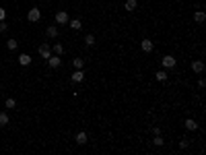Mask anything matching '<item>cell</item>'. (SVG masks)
Masks as SVG:
<instances>
[{
  "label": "cell",
  "instance_id": "1",
  "mask_svg": "<svg viewBox=\"0 0 206 155\" xmlns=\"http://www.w3.org/2000/svg\"><path fill=\"white\" fill-rule=\"evenodd\" d=\"M27 19L31 21V23H37V21L41 19V13H39V8H29V15H27Z\"/></svg>",
  "mask_w": 206,
  "mask_h": 155
},
{
  "label": "cell",
  "instance_id": "2",
  "mask_svg": "<svg viewBox=\"0 0 206 155\" xmlns=\"http://www.w3.org/2000/svg\"><path fill=\"white\" fill-rule=\"evenodd\" d=\"M39 56L44 58V60H48L49 56H52V48H49L48 44H41L39 45Z\"/></svg>",
  "mask_w": 206,
  "mask_h": 155
},
{
  "label": "cell",
  "instance_id": "3",
  "mask_svg": "<svg viewBox=\"0 0 206 155\" xmlns=\"http://www.w3.org/2000/svg\"><path fill=\"white\" fill-rule=\"evenodd\" d=\"M161 64L165 66V68H173V66H175V58H173V56H163Z\"/></svg>",
  "mask_w": 206,
  "mask_h": 155
},
{
  "label": "cell",
  "instance_id": "4",
  "mask_svg": "<svg viewBox=\"0 0 206 155\" xmlns=\"http://www.w3.org/2000/svg\"><path fill=\"white\" fill-rule=\"evenodd\" d=\"M56 23H62V25H66V23H68V13H64V10L56 13Z\"/></svg>",
  "mask_w": 206,
  "mask_h": 155
},
{
  "label": "cell",
  "instance_id": "5",
  "mask_svg": "<svg viewBox=\"0 0 206 155\" xmlns=\"http://www.w3.org/2000/svg\"><path fill=\"white\" fill-rule=\"evenodd\" d=\"M48 64H49V68H58V66L62 64V60H60V56H49Z\"/></svg>",
  "mask_w": 206,
  "mask_h": 155
},
{
  "label": "cell",
  "instance_id": "6",
  "mask_svg": "<svg viewBox=\"0 0 206 155\" xmlns=\"http://www.w3.org/2000/svg\"><path fill=\"white\" fill-rule=\"evenodd\" d=\"M140 48H142V52H152L155 44H152L151 40H142V41H140Z\"/></svg>",
  "mask_w": 206,
  "mask_h": 155
},
{
  "label": "cell",
  "instance_id": "7",
  "mask_svg": "<svg viewBox=\"0 0 206 155\" xmlns=\"http://www.w3.org/2000/svg\"><path fill=\"white\" fill-rule=\"evenodd\" d=\"M192 70H194V72H204V62L202 60L192 62Z\"/></svg>",
  "mask_w": 206,
  "mask_h": 155
},
{
  "label": "cell",
  "instance_id": "8",
  "mask_svg": "<svg viewBox=\"0 0 206 155\" xmlns=\"http://www.w3.org/2000/svg\"><path fill=\"white\" fill-rule=\"evenodd\" d=\"M83 79H85V72L80 68H76V72H72V81H74V83H80Z\"/></svg>",
  "mask_w": 206,
  "mask_h": 155
},
{
  "label": "cell",
  "instance_id": "9",
  "mask_svg": "<svg viewBox=\"0 0 206 155\" xmlns=\"http://www.w3.org/2000/svg\"><path fill=\"white\" fill-rule=\"evenodd\" d=\"M87 141H89L87 132H76V143H79V145H85Z\"/></svg>",
  "mask_w": 206,
  "mask_h": 155
},
{
  "label": "cell",
  "instance_id": "10",
  "mask_svg": "<svg viewBox=\"0 0 206 155\" xmlns=\"http://www.w3.org/2000/svg\"><path fill=\"white\" fill-rule=\"evenodd\" d=\"M19 62H21L23 66H29V64H31V56H29V54H21V56H19Z\"/></svg>",
  "mask_w": 206,
  "mask_h": 155
},
{
  "label": "cell",
  "instance_id": "11",
  "mask_svg": "<svg viewBox=\"0 0 206 155\" xmlns=\"http://www.w3.org/2000/svg\"><path fill=\"white\" fill-rule=\"evenodd\" d=\"M194 21H196V23H204V21H206V15L202 13V10H198V13H194Z\"/></svg>",
  "mask_w": 206,
  "mask_h": 155
},
{
  "label": "cell",
  "instance_id": "12",
  "mask_svg": "<svg viewBox=\"0 0 206 155\" xmlns=\"http://www.w3.org/2000/svg\"><path fill=\"white\" fill-rule=\"evenodd\" d=\"M136 6H138V2H136V0H126V10H128V13H132V10L136 8Z\"/></svg>",
  "mask_w": 206,
  "mask_h": 155
},
{
  "label": "cell",
  "instance_id": "13",
  "mask_svg": "<svg viewBox=\"0 0 206 155\" xmlns=\"http://www.w3.org/2000/svg\"><path fill=\"white\" fill-rule=\"evenodd\" d=\"M45 33H48V37H56V35H58V27H56V25L48 27V29H45Z\"/></svg>",
  "mask_w": 206,
  "mask_h": 155
},
{
  "label": "cell",
  "instance_id": "14",
  "mask_svg": "<svg viewBox=\"0 0 206 155\" xmlns=\"http://www.w3.org/2000/svg\"><path fill=\"white\" fill-rule=\"evenodd\" d=\"M186 128L188 130H196L198 128V122H194L192 118H188V120H186Z\"/></svg>",
  "mask_w": 206,
  "mask_h": 155
},
{
  "label": "cell",
  "instance_id": "15",
  "mask_svg": "<svg viewBox=\"0 0 206 155\" xmlns=\"http://www.w3.org/2000/svg\"><path fill=\"white\" fill-rule=\"evenodd\" d=\"M68 25L72 27V29H80V27H83V23H80L79 19H74V21H68Z\"/></svg>",
  "mask_w": 206,
  "mask_h": 155
},
{
  "label": "cell",
  "instance_id": "16",
  "mask_svg": "<svg viewBox=\"0 0 206 155\" xmlns=\"http://www.w3.org/2000/svg\"><path fill=\"white\" fill-rule=\"evenodd\" d=\"M72 64H74V68H83V66H85V60H83V58H74Z\"/></svg>",
  "mask_w": 206,
  "mask_h": 155
},
{
  "label": "cell",
  "instance_id": "17",
  "mask_svg": "<svg viewBox=\"0 0 206 155\" xmlns=\"http://www.w3.org/2000/svg\"><path fill=\"white\" fill-rule=\"evenodd\" d=\"M6 124H8V116L4 112H0V126H6Z\"/></svg>",
  "mask_w": 206,
  "mask_h": 155
},
{
  "label": "cell",
  "instance_id": "18",
  "mask_svg": "<svg viewBox=\"0 0 206 155\" xmlns=\"http://www.w3.org/2000/svg\"><path fill=\"white\" fill-rule=\"evenodd\" d=\"M85 44H87V45H95V35L89 33L87 37H85Z\"/></svg>",
  "mask_w": 206,
  "mask_h": 155
},
{
  "label": "cell",
  "instance_id": "19",
  "mask_svg": "<svg viewBox=\"0 0 206 155\" xmlns=\"http://www.w3.org/2000/svg\"><path fill=\"white\" fill-rule=\"evenodd\" d=\"M17 45H19L17 40H8V41H6V48H8V50H17Z\"/></svg>",
  "mask_w": 206,
  "mask_h": 155
},
{
  "label": "cell",
  "instance_id": "20",
  "mask_svg": "<svg viewBox=\"0 0 206 155\" xmlns=\"http://www.w3.org/2000/svg\"><path fill=\"white\" fill-rule=\"evenodd\" d=\"M54 54H58V56L64 54V45H62V44H56V45H54Z\"/></svg>",
  "mask_w": 206,
  "mask_h": 155
},
{
  "label": "cell",
  "instance_id": "21",
  "mask_svg": "<svg viewBox=\"0 0 206 155\" xmlns=\"http://www.w3.org/2000/svg\"><path fill=\"white\" fill-rule=\"evenodd\" d=\"M4 105H6V108H8V110H13V108H15V105H17V101L13 99V97H8V99H6V104H4Z\"/></svg>",
  "mask_w": 206,
  "mask_h": 155
},
{
  "label": "cell",
  "instance_id": "22",
  "mask_svg": "<svg viewBox=\"0 0 206 155\" xmlns=\"http://www.w3.org/2000/svg\"><path fill=\"white\" fill-rule=\"evenodd\" d=\"M152 145H157V147H161V145H163V139H161V135H155V139H152Z\"/></svg>",
  "mask_w": 206,
  "mask_h": 155
},
{
  "label": "cell",
  "instance_id": "23",
  "mask_svg": "<svg viewBox=\"0 0 206 155\" xmlns=\"http://www.w3.org/2000/svg\"><path fill=\"white\" fill-rule=\"evenodd\" d=\"M155 77H157V81H167V72H163V70H159Z\"/></svg>",
  "mask_w": 206,
  "mask_h": 155
},
{
  "label": "cell",
  "instance_id": "24",
  "mask_svg": "<svg viewBox=\"0 0 206 155\" xmlns=\"http://www.w3.org/2000/svg\"><path fill=\"white\" fill-rule=\"evenodd\" d=\"M6 27H8V25H6L4 21H0V33H4V31H6Z\"/></svg>",
  "mask_w": 206,
  "mask_h": 155
},
{
  "label": "cell",
  "instance_id": "25",
  "mask_svg": "<svg viewBox=\"0 0 206 155\" xmlns=\"http://www.w3.org/2000/svg\"><path fill=\"white\" fill-rule=\"evenodd\" d=\"M4 17H6V10L0 6V21H4Z\"/></svg>",
  "mask_w": 206,
  "mask_h": 155
}]
</instances>
